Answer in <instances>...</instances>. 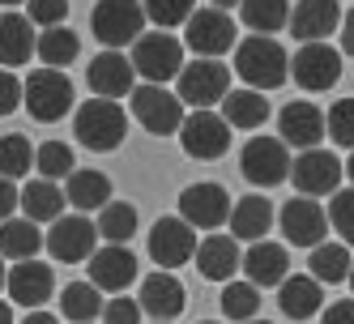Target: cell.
Returning <instances> with one entry per match:
<instances>
[{"label":"cell","mask_w":354,"mask_h":324,"mask_svg":"<svg viewBox=\"0 0 354 324\" xmlns=\"http://www.w3.org/2000/svg\"><path fill=\"white\" fill-rule=\"evenodd\" d=\"M192 252H196V231L184 218L167 213V218H158L154 227H149V260L158 269H167V273L180 269V265L192 260Z\"/></svg>","instance_id":"14"},{"label":"cell","mask_w":354,"mask_h":324,"mask_svg":"<svg viewBox=\"0 0 354 324\" xmlns=\"http://www.w3.org/2000/svg\"><path fill=\"white\" fill-rule=\"evenodd\" d=\"M47 252H52V260L60 265H77V260H90L94 247H98V231L94 222L86 213H60L52 222V231H47Z\"/></svg>","instance_id":"12"},{"label":"cell","mask_w":354,"mask_h":324,"mask_svg":"<svg viewBox=\"0 0 354 324\" xmlns=\"http://www.w3.org/2000/svg\"><path fill=\"white\" fill-rule=\"evenodd\" d=\"M231 73H239L248 90H277L286 77H290V56L282 52L277 39H265V35H252L243 43H235V64Z\"/></svg>","instance_id":"1"},{"label":"cell","mask_w":354,"mask_h":324,"mask_svg":"<svg viewBox=\"0 0 354 324\" xmlns=\"http://www.w3.org/2000/svg\"><path fill=\"white\" fill-rule=\"evenodd\" d=\"M35 26H30V17L26 13H13L5 9L0 13V64H5L9 73L21 68L30 56H35Z\"/></svg>","instance_id":"27"},{"label":"cell","mask_w":354,"mask_h":324,"mask_svg":"<svg viewBox=\"0 0 354 324\" xmlns=\"http://www.w3.org/2000/svg\"><path fill=\"white\" fill-rule=\"evenodd\" d=\"M248 324H269V320H248Z\"/></svg>","instance_id":"55"},{"label":"cell","mask_w":354,"mask_h":324,"mask_svg":"<svg viewBox=\"0 0 354 324\" xmlns=\"http://www.w3.org/2000/svg\"><path fill=\"white\" fill-rule=\"evenodd\" d=\"M77 52H82V43H77V35H73L68 26H52V30H43V35L35 39V56H39L47 68L73 64V60H77Z\"/></svg>","instance_id":"36"},{"label":"cell","mask_w":354,"mask_h":324,"mask_svg":"<svg viewBox=\"0 0 354 324\" xmlns=\"http://www.w3.org/2000/svg\"><path fill=\"white\" fill-rule=\"evenodd\" d=\"M184 303H188V290H184V282L175 278V273L158 269V273H149V278L141 282L137 307H141L145 316H154V320H175V316L184 312Z\"/></svg>","instance_id":"23"},{"label":"cell","mask_w":354,"mask_h":324,"mask_svg":"<svg viewBox=\"0 0 354 324\" xmlns=\"http://www.w3.org/2000/svg\"><path fill=\"white\" fill-rule=\"evenodd\" d=\"M214 9H222V13H231V9H239V0H214Z\"/></svg>","instance_id":"51"},{"label":"cell","mask_w":354,"mask_h":324,"mask_svg":"<svg viewBox=\"0 0 354 324\" xmlns=\"http://www.w3.org/2000/svg\"><path fill=\"white\" fill-rule=\"evenodd\" d=\"M90 30L103 43V52H120V47H133L145 35V13L141 0H98L90 13Z\"/></svg>","instance_id":"4"},{"label":"cell","mask_w":354,"mask_h":324,"mask_svg":"<svg viewBox=\"0 0 354 324\" xmlns=\"http://www.w3.org/2000/svg\"><path fill=\"white\" fill-rule=\"evenodd\" d=\"M133 115L137 124H145L149 133H158V137H171V133H180V124H184V103L175 98L167 86H133Z\"/></svg>","instance_id":"15"},{"label":"cell","mask_w":354,"mask_h":324,"mask_svg":"<svg viewBox=\"0 0 354 324\" xmlns=\"http://www.w3.org/2000/svg\"><path fill=\"white\" fill-rule=\"evenodd\" d=\"M129 64H133L137 77H145V86H167V82L180 77V68H184V43L167 30H149L133 43Z\"/></svg>","instance_id":"3"},{"label":"cell","mask_w":354,"mask_h":324,"mask_svg":"<svg viewBox=\"0 0 354 324\" xmlns=\"http://www.w3.org/2000/svg\"><path fill=\"white\" fill-rule=\"evenodd\" d=\"M175 218H184L192 231H218L226 227V218H231V192H226L222 184L214 180H201V184H188L180 192V213Z\"/></svg>","instance_id":"8"},{"label":"cell","mask_w":354,"mask_h":324,"mask_svg":"<svg viewBox=\"0 0 354 324\" xmlns=\"http://www.w3.org/2000/svg\"><path fill=\"white\" fill-rule=\"evenodd\" d=\"M273 201L261 192L252 196H239V201H231V218H226V227H231V239H248V243H261L269 231H273Z\"/></svg>","instance_id":"25"},{"label":"cell","mask_w":354,"mask_h":324,"mask_svg":"<svg viewBox=\"0 0 354 324\" xmlns=\"http://www.w3.org/2000/svg\"><path fill=\"white\" fill-rule=\"evenodd\" d=\"M324 137H333L342 149H354V98H342V103L328 107V115H324Z\"/></svg>","instance_id":"42"},{"label":"cell","mask_w":354,"mask_h":324,"mask_svg":"<svg viewBox=\"0 0 354 324\" xmlns=\"http://www.w3.org/2000/svg\"><path fill=\"white\" fill-rule=\"evenodd\" d=\"M21 103L39 124H56L73 111V82L60 68H35L26 82H21Z\"/></svg>","instance_id":"6"},{"label":"cell","mask_w":354,"mask_h":324,"mask_svg":"<svg viewBox=\"0 0 354 324\" xmlns=\"http://www.w3.org/2000/svg\"><path fill=\"white\" fill-rule=\"evenodd\" d=\"M154 324H175V320H154Z\"/></svg>","instance_id":"57"},{"label":"cell","mask_w":354,"mask_h":324,"mask_svg":"<svg viewBox=\"0 0 354 324\" xmlns=\"http://www.w3.org/2000/svg\"><path fill=\"white\" fill-rule=\"evenodd\" d=\"M17 107H21V82H17V73L0 68V120L13 115Z\"/></svg>","instance_id":"45"},{"label":"cell","mask_w":354,"mask_h":324,"mask_svg":"<svg viewBox=\"0 0 354 324\" xmlns=\"http://www.w3.org/2000/svg\"><path fill=\"white\" fill-rule=\"evenodd\" d=\"M239 269L248 273L243 282L252 286H282L286 282V273H290V252L282 243H273V239H261V243H248V252L239 256Z\"/></svg>","instance_id":"21"},{"label":"cell","mask_w":354,"mask_h":324,"mask_svg":"<svg viewBox=\"0 0 354 324\" xmlns=\"http://www.w3.org/2000/svg\"><path fill=\"white\" fill-rule=\"evenodd\" d=\"M30 166H35V145L26 137H17V133L0 137V180L17 184V180L30 175Z\"/></svg>","instance_id":"38"},{"label":"cell","mask_w":354,"mask_h":324,"mask_svg":"<svg viewBox=\"0 0 354 324\" xmlns=\"http://www.w3.org/2000/svg\"><path fill=\"white\" fill-rule=\"evenodd\" d=\"M277 141L286 149H320L324 141V111L316 103H286L277 115Z\"/></svg>","instance_id":"20"},{"label":"cell","mask_w":354,"mask_h":324,"mask_svg":"<svg viewBox=\"0 0 354 324\" xmlns=\"http://www.w3.org/2000/svg\"><path fill=\"white\" fill-rule=\"evenodd\" d=\"M0 324H13V307L9 303H0Z\"/></svg>","instance_id":"52"},{"label":"cell","mask_w":354,"mask_h":324,"mask_svg":"<svg viewBox=\"0 0 354 324\" xmlns=\"http://www.w3.org/2000/svg\"><path fill=\"white\" fill-rule=\"evenodd\" d=\"M43 247V231L26 218H9L0 222V260H35Z\"/></svg>","instance_id":"31"},{"label":"cell","mask_w":354,"mask_h":324,"mask_svg":"<svg viewBox=\"0 0 354 324\" xmlns=\"http://www.w3.org/2000/svg\"><path fill=\"white\" fill-rule=\"evenodd\" d=\"M239 243L231 239V235H209V239H196V252H192V260H196V273L205 282H231L235 273H239Z\"/></svg>","instance_id":"24"},{"label":"cell","mask_w":354,"mask_h":324,"mask_svg":"<svg viewBox=\"0 0 354 324\" xmlns=\"http://www.w3.org/2000/svg\"><path fill=\"white\" fill-rule=\"evenodd\" d=\"M286 180L299 188V196H312V201L333 196L342 188V158L333 154V149H303V154L290 162Z\"/></svg>","instance_id":"10"},{"label":"cell","mask_w":354,"mask_h":324,"mask_svg":"<svg viewBox=\"0 0 354 324\" xmlns=\"http://www.w3.org/2000/svg\"><path fill=\"white\" fill-rule=\"evenodd\" d=\"M337 26H342V47H337V52L342 56H354V5H350V13L337 21Z\"/></svg>","instance_id":"48"},{"label":"cell","mask_w":354,"mask_h":324,"mask_svg":"<svg viewBox=\"0 0 354 324\" xmlns=\"http://www.w3.org/2000/svg\"><path fill=\"white\" fill-rule=\"evenodd\" d=\"M103 303L107 298L98 294L90 282H68L60 290V316L73 320V324H94L98 316H103Z\"/></svg>","instance_id":"33"},{"label":"cell","mask_w":354,"mask_h":324,"mask_svg":"<svg viewBox=\"0 0 354 324\" xmlns=\"http://www.w3.org/2000/svg\"><path fill=\"white\" fill-rule=\"evenodd\" d=\"M239 175L257 188H277L290 175V154L277 137H252L239 154Z\"/></svg>","instance_id":"11"},{"label":"cell","mask_w":354,"mask_h":324,"mask_svg":"<svg viewBox=\"0 0 354 324\" xmlns=\"http://www.w3.org/2000/svg\"><path fill=\"white\" fill-rule=\"evenodd\" d=\"M180 145H184L188 158L214 162V158H222L226 149H231V128H226V120L214 115V111H192L180 124Z\"/></svg>","instance_id":"13"},{"label":"cell","mask_w":354,"mask_h":324,"mask_svg":"<svg viewBox=\"0 0 354 324\" xmlns=\"http://www.w3.org/2000/svg\"><path fill=\"white\" fill-rule=\"evenodd\" d=\"M103 324H141V307H137V298H124L115 294L111 303H103V316H98Z\"/></svg>","instance_id":"44"},{"label":"cell","mask_w":354,"mask_h":324,"mask_svg":"<svg viewBox=\"0 0 354 324\" xmlns=\"http://www.w3.org/2000/svg\"><path fill=\"white\" fill-rule=\"evenodd\" d=\"M320 324H354V298H337V303H328Z\"/></svg>","instance_id":"46"},{"label":"cell","mask_w":354,"mask_h":324,"mask_svg":"<svg viewBox=\"0 0 354 324\" xmlns=\"http://www.w3.org/2000/svg\"><path fill=\"white\" fill-rule=\"evenodd\" d=\"M86 82L94 90V98H111V103H115V98L133 94L137 73H133V64H129L124 52H98L90 60V68H86Z\"/></svg>","instance_id":"19"},{"label":"cell","mask_w":354,"mask_h":324,"mask_svg":"<svg viewBox=\"0 0 354 324\" xmlns=\"http://www.w3.org/2000/svg\"><path fill=\"white\" fill-rule=\"evenodd\" d=\"M26 17H30V26H43V30L64 26L68 0H26Z\"/></svg>","instance_id":"43"},{"label":"cell","mask_w":354,"mask_h":324,"mask_svg":"<svg viewBox=\"0 0 354 324\" xmlns=\"http://www.w3.org/2000/svg\"><path fill=\"white\" fill-rule=\"evenodd\" d=\"M350 286H354V265H350Z\"/></svg>","instance_id":"56"},{"label":"cell","mask_w":354,"mask_h":324,"mask_svg":"<svg viewBox=\"0 0 354 324\" xmlns=\"http://www.w3.org/2000/svg\"><path fill=\"white\" fill-rule=\"evenodd\" d=\"M0 5H5V9H13V5H26V0H0Z\"/></svg>","instance_id":"54"},{"label":"cell","mask_w":354,"mask_h":324,"mask_svg":"<svg viewBox=\"0 0 354 324\" xmlns=\"http://www.w3.org/2000/svg\"><path fill=\"white\" fill-rule=\"evenodd\" d=\"M17 209V184L13 180H0V222H9Z\"/></svg>","instance_id":"47"},{"label":"cell","mask_w":354,"mask_h":324,"mask_svg":"<svg viewBox=\"0 0 354 324\" xmlns=\"http://www.w3.org/2000/svg\"><path fill=\"white\" fill-rule=\"evenodd\" d=\"M196 9V0H145L141 13L154 21L158 30H171V26H180V21H188Z\"/></svg>","instance_id":"41"},{"label":"cell","mask_w":354,"mask_h":324,"mask_svg":"<svg viewBox=\"0 0 354 324\" xmlns=\"http://www.w3.org/2000/svg\"><path fill=\"white\" fill-rule=\"evenodd\" d=\"M342 175H350V188H354V149H350V158L342 162Z\"/></svg>","instance_id":"50"},{"label":"cell","mask_w":354,"mask_h":324,"mask_svg":"<svg viewBox=\"0 0 354 324\" xmlns=\"http://www.w3.org/2000/svg\"><path fill=\"white\" fill-rule=\"evenodd\" d=\"M17 209H21V218L26 222H47V227H52V222L64 213V188L60 184H52V180H26L17 188Z\"/></svg>","instance_id":"28"},{"label":"cell","mask_w":354,"mask_h":324,"mask_svg":"<svg viewBox=\"0 0 354 324\" xmlns=\"http://www.w3.org/2000/svg\"><path fill=\"white\" fill-rule=\"evenodd\" d=\"M5 286H9V298L17 307H43L47 298L56 294V273H52V265H43L39 256L35 260H17L9 269Z\"/></svg>","instance_id":"18"},{"label":"cell","mask_w":354,"mask_h":324,"mask_svg":"<svg viewBox=\"0 0 354 324\" xmlns=\"http://www.w3.org/2000/svg\"><path fill=\"white\" fill-rule=\"evenodd\" d=\"M73 137L86 149H94V154H111L129 137V111L120 103H111V98H90L73 115Z\"/></svg>","instance_id":"2"},{"label":"cell","mask_w":354,"mask_h":324,"mask_svg":"<svg viewBox=\"0 0 354 324\" xmlns=\"http://www.w3.org/2000/svg\"><path fill=\"white\" fill-rule=\"evenodd\" d=\"M21 324H60V320H56L52 312H30V316L21 320Z\"/></svg>","instance_id":"49"},{"label":"cell","mask_w":354,"mask_h":324,"mask_svg":"<svg viewBox=\"0 0 354 324\" xmlns=\"http://www.w3.org/2000/svg\"><path fill=\"white\" fill-rule=\"evenodd\" d=\"M5 278H9V269H5V260H0V290H5Z\"/></svg>","instance_id":"53"},{"label":"cell","mask_w":354,"mask_h":324,"mask_svg":"<svg viewBox=\"0 0 354 324\" xmlns=\"http://www.w3.org/2000/svg\"><path fill=\"white\" fill-rule=\"evenodd\" d=\"M239 17H243V26L248 30H257V35H277L286 26V17H290V5L286 0H239Z\"/></svg>","instance_id":"35"},{"label":"cell","mask_w":354,"mask_h":324,"mask_svg":"<svg viewBox=\"0 0 354 324\" xmlns=\"http://www.w3.org/2000/svg\"><path fill=\"white\" fill-rule=\"evenodd\" d=\"M201 324H218V320H201Z\"/></svg>","instance_id":"58"},{"label":"cell","mask_w":354,"mask_h":324,"mask_svg":"<svg viewBox=\"0 0 354 324\" xmlns=\"http://www.w3.org/2000/svg\"><path fill=\"white\" fill-rule=\"evenodd\" d=\"M350 247L346 243H316L308 252V278H316L320 286H333L350 278Z\"/></svg>","instance_id":"32"},{"label":"cell","mask_w":354,"mask_h":324,"mask_svg":"<svg viewBox=\"0 0 354 324\" xmlns=\"http://www.w3.org/2000/svg\"><path fill=\"white\" fill-rule=\"evenodd\" d=\"M231 90V68L222 60H192L180 68V103L196 107V111H214V103H222Z\"/></svg>","instance_id":"7"},{"label":"cell","mask_w":354,"mask_h":324,"mask_svg":"<svg viewBox=\"0 0 354 324\" xmlns=\"http://www.w3.org/2000/svg\"><path fill=\"white\" fill-rule=\"evenodd\" d=\"M290 77L299 90H333L342 82V52L333 43H299V52L290 56Z\"/></svg>","instance_id":"9"},{"label":"cell","mask_w":354,"mask_h":324,"mask_svg":"<svg viewBox=\"0 0 354 324\" xmlns=\"http://www.w3.org/2000/svg\"><path fill=\"white\" fill-rule=\"evenodd\" d=\"M277 307H282L286 320L303 324L324 307V286L316 278H308V273H286V282L277 286Z\"/></svg>","instance_id":"26"},{"label":"cell","mask_w":354,"mask_h":324,"mask_svg":"<svg viewBox=\"0 0 354 324\" xmlns=\"http://www.w3.org/2000/svg\"><path fill=\"white\" fill-rule=\"evenodd\" d=\"M282 235L295 243V247H312L316 243H324V235H328V218H324V205H316L312 196H295V201H286L282 205Z\"/></svg>","instance_id":"17"},{"label":"cell","mask_w":354,"mask_h":324,"mask_svg":"<svg viewBox=\"0 0 354 324\" xmlns=\"http://www.w3.org/2000/svg\"><path fill=\"white\" fill-rule=\"evenodd\" d=\"M86 265H90V278L86 282L98 294H124L137 282V256H133V247H120V243L94 247V256Z\"/></svg>","instance_id":"16"},{"label":"cell","mask_w":354,"mask_h":324,"mask_svg":"<svg viewBox=\"0 0 354 324\" xmlns=\"http://www.w3.org/2000/svg\"><path fill=\"white\" fill-rule=\"evenodd\" d=\"M222 120H226V128H261V124L269 120V98L261 94V90H248V86H239V90H226V98H222Z\"/></svg>","instance_id":"30"},{"label":"cell","mask_w":354,"mask_h":324,"mask_svg":"<svg viewBox=\"0 0 354 324\" xmlns=\"http://www.w3.org/2000/svg\"><path fill=\"white\" fill-rule=\"evenodd\" d=\"M324 218H328V231H337L346 239V247H354V188H337Z\"/></svg>","instance_id":"40"},{"label":"cell","mask_w":354,"mask_h":324,"mask_svg":"<svg viewBox=\"0 0 354 324\" xmlns=\"http://www.w3.org/2000/svg\"><path fill=\"white\" fill-rule=\"evenodd\" d=\"M111 201V180L103 171H90V166H77L73 175L64 180V205H73L77 213H90V209H103Z\"/></svg>","instance_id":"29"},{"label":"cell","mask_w":354,"mask_h":324,"mask_svg":"<svg viewBox=\"0 0 354 324\" xmlns=\"http://www.w3.org/2000/svg\"><path fill=\"white\" fill-rule=\"evenodd\" d=\"M257 312H261V290H257V286L243 282V278L222 282V316H226V320L248 324V320H257Z\"/></svg>","instance_id":"37"},{"label":"cell","mask_w":354,"mask_h":324,"mask_svg":"<svg viewBox=\"0 0 354 324\" xmlns=\"http://www.w3.org/2000/svg\"><path fill=\"white\" fill-rule=\"evenodd\" d=\"M94 231L98 239H107V243H120V247H129V239L137 235V209L129 201H107L103 209H98V222H94Z\"/></svg>","instance_id":"34"},{"label":"cell","mask_w":354,"mask_h":324,"mask_svg":"<svg viewBox=\"0 0 354 324\" xmlns=\"http://www.w3.org/2000/svg\"><path fill=\"white\" fill-rule=\"evenodd\" d=\"M235 17L222 9H192V17L184 21V47L196 52V60H218L226 52H235Z\"/></svg>","instance_id":"5"},{"label":"cell","mask_w":354,"mask_h":324,"mask_svg":"<svg viewBox=\"0 0 354 324\" xmlns=\"http://www.w3.org/2000/svg\"><path fill=\"white\" fill-rule=\"evenodd\" d=\"M35 166H39V180H52V184L68 180L73 171H77V166H73V149L64 141H43L35 149Z\"/></svg>","instance_id":"39"},{"label":"cell","mask_w":354,"mask_h":324,"mask_svg":"<svg viewBox=\"0 0 354 324\" xmlns=\"http://www.w3.org/2000/svg\"><path fill=\"white\" fill-rule=\"evenodd\" d=\"M337 21H342L337 0H299L286 17V26L299 43H328V35L337 30Z\"/></svg>","instance_id":"22"}]
</instances>
